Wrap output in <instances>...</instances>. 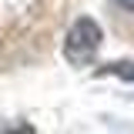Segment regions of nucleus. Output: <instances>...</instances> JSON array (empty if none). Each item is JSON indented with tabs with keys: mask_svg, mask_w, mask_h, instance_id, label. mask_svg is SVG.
<instances>
[{
	"mask_svg": "<svg viewBox=\"0 0 134 134\" xmlns=\"http://www.w3.org/2000/svg\"><path fill=\"white\" fill-rule=\"evenodd\" d=\"M7 134H34L30 124H20V127H14V131H7Z\"/></svg>",
	"mask_w": 134,
	"mask_h": 134,
	"instance_id": "7ed1b4c3",
	"label": "nucleus"
},
{
	"mask_svg": "<svg viewBox=\"0 0 134 134\" xmlns=\"http://www.w3.org/2000/svg\"><path fill=\"white\" fill-rule=\"evenodd\" d=\"M117 3H121L124 10H134V0H117Z\"/></svg>",
	"mask_w": 134,
	"mask_h": 134,
	"instance_id": "20e7f679",
	"label": "nucleus"
},
{
	"mask_svg": "<svg viewBox=\"0 0 134 134\" xmlns=\"http://www.w3.org/2000/svg\"><path fill=\"white\" fill-rule=\"evenodd\" d=\"M100 74H114L121 81H134V60H114V64L100 67Z\"/></svg>",
	"mask_w": 134,
	"mask_h": 134,
	"instance_id": "f03ea898",
	"label": "nucleus"
},
{
	"mask_svg": "<svg viewBox=\"0 0 134 134\" xmlns=\"http://www.w3.org/2000/svg\"><path fill=\"white\" fill-rule=\"evenodd\" d=\"M100 40H104V34H100L97 20H91V17L74 20V27H70L67 37H64V57H67V64L70 67L94 64V57H97V50H100Z\"/></svg>",
	"mask_w": 134,
	"mask_h": 134,
	"instance_id": "f257e3e1",
	"label": "nucleus"
}]
</instances>
